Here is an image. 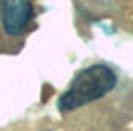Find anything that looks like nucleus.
I'll return each mask as SVG.
<instances>
[{
    "instance_id": "obj_1",
    "label": "nucleus",
    "mask_w": 133,
    "mask_h": 131,
    "mask_svg": "<svg viewBox=\"0 0 133 131\" xmlns=\"http://www.w3.org/2000/svg\"><path fill=\"white\" fill-rule=\"evenodd\" d=\"M117 87V73L107 65H91L79 71L71 81L69 89L58 99V111L71 113L85 105H91L99 99L107 97Z\"/></svg>"
},
{
    "instance_id": "obj_2",
    "label": "nucleus",
    "mask_w": 133,
    "mask_h": 131,
    "mask_svg": "<svg viewBox=\"0 0 133 131\" xmlns=\"http://www.w3.org/2000/svg\"><path fill=\"white\" fill-rule=\"evenodd\" d=\"M34 8L30 0H6L4 8H2V26L4 32L10 36H18L24 30L28 22L32 20Z\"/></svg>"
},
{
    "instance_id": "obj_3",
    "label": "nucleus",
    "mask_w": 133,
    "mask_h": 131,
    "mask_svg": "<svg viewBox=\"0 0 133 131\" xmlns=\"http://www.w3.org/2000/svg\"><path fill=\"white\" fill-rule=\"evenodd\" d=\"M4 4H6V0H0V14H2V8H4Z\"/></svg>"
}]
</instances>
